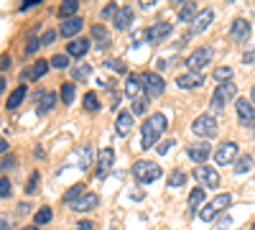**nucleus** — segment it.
I'll use <instances>...</instances> for the list:
<instances>
[{"mask_svg":"<svg viewBox=\"0 0 255 230\" xmlns=\"http://www.w3.org/2000/svg\"><path fill=\"white\" fill-rule=\"evenodd\" d=\"M166 128H168L166 115L163 113H153L151 118L140 125V149H153Z\"/></svg>","mask_w":255,"mask_h":230,"instance_id":"nucleus-1","label":"nucleus"},{"mask_svg":"<svg viewBox=\"0 0 255 230\" xmlns=\"http://www.w3.org/2000/svg\"><path fill=\"white\" fill-rule=\"evenodd\" d=\"M161 174H163V172H161V166L153 164V161L140 159V161L133 164V177H135L138 182H156Z\"/></svg>","mask_w":255,"mask_h":230,"instance_id":"nucleus-2","label":"nucleus"},{"mask_svg":"<svg viewBox=\"0 0 255 230\" xmlns=\"http://www.w3.org/2000/svg\"><path fill=\"white\" fill-rule=\"evenodd\" d=\"M230 205H232V197H230L227 192H225V195H217L215 200H212V202H209V205L204 207V210H199V218L209 223V220H215V218H217L220 213H225Z\"/></svg>","mask_w":255,"mask_h":230,"instance_id":"nucleus-3","label":"nucleus"},{"mask_svg":"<svg viewBox=\"0 0 255 230\" xmlns=\"http://www.w3.org/2000/svg\"><path fill=\"white\" fill-rule=\"evenodd\" d=\"M191 133H194V136H202V138L215 136V133H217V120H215V115H209V113L197 115L194 123H191Z\"/></svg>","mask_w":255,"mask_h":230,"instance_id":"nucleus-4","label":"nucleus"},{"mask_svg":"<svg viewBox=\"0 0 255 230\" xmlns=\"http://www.w3.org/2000/svg\"><path fill=\"white\" fill-rule=\"evenodd\" d=\"M212 56H215V51H212V46H199L194 54H189V59H186V67L191 69V72H202L209 61H212Z\"/></svg>","mask_w":255,"mask_h":230,"instance_id":"nucleus-5","label":"nucleus"},{"mask_svg":"<svg viewBox=\"0 0 255 230\" xmlns=\"http://www.w3.org/2000/svg\"><path fill=\"white\" fill-rule=\"evenodd\" d=\"M235 95H238V85H235V82H225V85H220V87L215 90V95H212V108L222 110Z\"/></svg>","mask_w":255,"mask_h":230,"instance_id":"nucleus-6","label":"nucleus"},{"mask_svg":"<svg viewBox=\"0 0 255 230\" xmlns=\"http://www.w3.org/2000/svg\"><path fill=\"white\" fill-rule=\"evenodd\" d=\"M238 151H240V146L238 143H232V141H225L220 149L215 151V161L220 164V166H227V164H235V159H238Z\"/></svg>","mask_w":255,"mask_h":230,"instance_id":"nucleus-7","label":"nucleus"},{"mask_svg":"<svg viewBox=\"0 0 255 230\" xmlns=\"http://www.w3.org/2000/svg\"><path fill=\"white\" fill-rule=\"evenodd\" d=\"M140 82H143V87H145V95H148V97H158V95H163V90H166L163 79H161L156 72H145V74L140 77Z\"/></svg>","mask_w":255,"mask_h":230,"instance_id":"nucleus-8","label":"nucleus"},{"mask_svg":"<svg viewBox=\"0 0 255 230\" xmlns=\"http://www.w3.org/2000/svg\"><path fill=\"white\" fill-rule=\"evenodd\" d=\"M235 108H238L240 125H253V123H255V105H253L250 100H245V97H238Z\"/></svg>","mask_w":255,"mask_h":230,"instance_id":"nucleus-9","label":"nucleus"},{"mask_svg":"<svg viewBox=\"0 0 255 230\" xmlns=\"http://www.w3.org/2000/svg\"><path fill=\"white\" fill-rule=\"evenodd\" d=\"M212 20H215V10H212V8L199 10V13H197V18L191 20V33H202V31H207Z\"/></svg>","mask_w":255,"mask_h":230,"instance_id":"nucleus-10","label":"nucleus"},{"mask_svg":"<svg viewBox=\"0 0 255 230\" xmlns=\"http://www.w3.org/2000/svg\"><path fill=\"white\" fill-rule=\"evenodd\" d=\"M171 33V23H166V20H161V23H153L151 28L145 31V38L151 41V44H161V41Z\"/></svg>","mask_w":255,"mask_h":230,"instance_id":"nucleus-11","label":"nucleus"},{"mask_svg":"<svg viewBox=\"0 0 255 230\" xmlns=\"http://www.w3.org/2000/svg\"><path fill=\"white\" fill-rule=\"evenodd\" d=\"M194 177H197L204 187H217V184H220V174L212 169V166H197Z\"/></svg>","mask_w":255,"mask_h":230,"instance_id":"nucleus-12","label":"nucleus"},{"mask_svg":"<svg viewBox=\"0 0 255 230\" xmlns=\"http://www.w3.org/2000/svg\"><path fill=\"white\" fill-rule=\"evenodd\" d=\"M97 195H92V192H84L77 202H72V210L74 213H90V210H95V207H97Z\"/></svg>","mask_w":255,"mask_h":230,"instance_id":"nucleus-13","label":"nucleus"},{"mask_svg":"<svg viewBox=\"0 0 255 230\" xmlns=\"http://www.w3.org/2000/svg\"><path fill=\"white\" fill-rule=\"evenodd\" d=\"M186 154H189V159H194L197 164H204L207 159H209V154H212V149H209V143H191L189 149H186Z\"/></svg>","mask_w":255,"mask_h":230,"instance_id":"nucleus-14","label":"nucleus"},{"mask_svg":"<svg viewBox=\"0 0 255 230\" xmlns=\"http://www.w3.org/2000/svg\"><path fill=\"white\" fill-rule=\"evenodd\" d=\"M113 23H115V28H118V31H125L128 26L133 23V8H130V5H120L118 15L113 18Z\"/></svg>","mask_w":255,"mask_h":230,"instance_id":"nucleus-15","label":"nucleus"},{"mask_svg":"<svg viewBox=\"0 0 255 230\" xmlns=\"http://www.w3.org/2000/svg\"><path fill=\"white\" fill-rule=\"evenodd\" d=\"M202 74H197V72H189V74H181V77H176V85L181 87V90H194V87H202Z\"/></svg>","mask_w":255,"mask_h":230,"instance_id":"nucleus-16","label":"nucleus"},{"mask_svg":"<svg viewBox=\"0 0 255 230\" xmlns=\"http://www.w3.org/2000/svg\"><path fill=\"white\" fill-rule=\"evenodd\" d=\"M230 33H232V38H238V41H248V36H250V23L245 18H238L235 23L230 26Z\"/></svg>","mask_w":255,"mask_h":230,"instance_id":"nucleus-17","label":"nucleus"},{"mask_svg":"<svg viewBox=\"0 0 255 230\" xmlns=\"http://www.w3.org/2000/svg\"><path fill=\"white\" fill-rule=\"evenodd\" d=\"M133 113H120L118 115V120H115V133L118 136H128L130 133V128H133Z\"/></svg>","mask_w":255,"mask_h":230,"instance_id":"nucleus-18","label":"nucleus"},{"mask_svg":"<svg viewBox=\"0 0 255 230\" xmlns=\"http://www.w3.org/2000/svg\"><path fill=\"white\" fill-rule=\"evenodd\" d=\"M59 31H61V36H67V38L72 41V36H77V33L82 31V18H77V15H74V18H67V20L61 23Z\"/></svg>","mask_w":255,"mask_h":230,"instance_id":"nucleus-19","label":"nucleus"},{"mask_svg":"<svg viewBox=\"0 0 255 230\" xmlns=\"http://www.w3.org/2000/svg\"><path fill=\"white\" fill-rule=\"evenodd\" d=\"M90 49V41L87 38H72L69 44H67V54L69 56H84Z\"/></svg>","mask_w":255,"mask_h":230,"instance_id":"nucleus-20","label":"nucleus"},{"mask_svg":"<svg viewBox=\"0 0 255 230\" xmlns=\"http://www.w3.org/2000/svg\"><path fill=\"white\" fill-rule=\"evenodd\" d=\"M125 92H128V97H133V100L145 97V95H143V85H140V79H138L135 74L128 77V82H125Z\"/></svg>","mask_w":255,"mask_h":230,"instance_id":"nucleus-21","label":"nucleus"},{"mask_svg":"<svg viewBox=\"0 0 255 230\" xmlns=\"http://www.w3.org/2000/svg\"><path fill=\"white\" fill-rule=\"evenodd\" d=\"M26 92H28V87H26V85H18V87H15L10 95H8V100H5V108H8V110H15V108L20 105V102H23Z\"/></svg>","mask_w":255,"mask_h":230,"instance_id":"nucleus-22","label":"nucleus"},{"mask_svg":"<svg viewBox=\"0 0 255 230\" xmlns=\"http://www.w3.org/2000/svg\"><path fill=\"white\" fill-rule=\"evenodd\" d=\"M113 161H115V151L113 149H102L100 151V177H105V174H108L110 172V166H113Z\"/></svg>","mask_w":255,"mask_h":230,"instance_id":"nucleus-23","label":"nucleus"},{"mask_svg":"<svg viewBox=\"0 0 255 230\" xmlns=\"http://www.w3.org/2000/svg\"><path fill=\"white\" fill-rule=\"evenodd\" d=\"M54 105H56V95L54 92H41L38 95V113L41 115H46Z\"/></svg>","mask_w":255,"mask_h":230,"instance_id":"nucleus-24","label":"nucleus"},{"mask_svg":"<svg viewBox=\"0 0 255 230\" xmlns=\"http://www.w3.org/2000/svg\"><path fill=\"white\" fill-rule=\"evenodd\" d=\"M49 64H51V61H46V59H38L36 61V64L26 72V77H31V79H41V77H44L46 72H49Z\"/></svg>","mask_w":255,"mask_h":230,"instance_id":"nucleus-25","label":"nucleus"},{"mask_svg":"<svg viewBox=\"0 0 255 230\" xmlns=\"http://www.w3.org/2000/svg\"><path fill=\"white\" fill-rule=\"evenodd\" d=\"M197 5L194 3H184L181 5V10H179V20H181V23H189V20H194L197 18Z\"/></svg>","mask_w":255,"mask_h":230,"instance_id":"nucleus-26","label":"nucleus"},{"mask_svg":"<svg viewBox=\"0 0 255 230\" xmlns=\"http://www.w3.org/2000/svg\"><path fill=\"white\" fill-rule=\"evenodd\" d=\"M77 8H79V3H77V0H64V3L59 5V15H61L64 20H67V18H74Z\"/></svg>","mask_w":255,"mask_h":230,"instance_id":"nucleus-27","label":"nucleus"},{"mask_svg":"<svg viewBox=\"0 0 255 230\" xmlns=\"http://www.w3.org/2000/svg\"><path fill=\"white\" fill-rule=\"evenodd\" d=\"M77 159H79V169H87L92 164V146H82L77 151Z\"/></svg>","mask_w":255,"mask_h":230,"instance_id":"nucleus-28","label":"nucleus"},{"mask_svg":"<svg viewBox=\"0 0 255 230\" xmlns=\"http://www.w3.org/2000/svg\"><path fill=\"white\" fill-rule=\"evenodd\" d=\"M82 195H84V184H74L72 190H67V195H64V202L72 205V202H77Z\"/></svg>","mask_w":255,"mask_h":230,"instance_id":"nucleus-29","label":"nucleus"},{"mask_svg":"<svg viewBox=\"0 0 255 230\" xmlns=\"http://www.w3.org/2000/svg\"><path fill=\"white\" fill-rule=\"evenodd\" d=\"M90 74H92V67H90V64H77V67L72 69V79H77V82L87 79Z\"/></svg>","mask_w":255,"mask_h":230,"instance_id":"nucleus-30","label":"nucleus"},{"mask_svg":"<svg viewBox=\"0 0 255 230\" xmlns=\"http://www.w3.org/2000/svg\"><path fill=\"white\" fill-rule=\"evenodd\" d=\"M74 95H77L74 85H72V82H64V85H61V100H64V105H72Z\"/></svg>","mask_w":255,"mask_h":230,"instance_id":"nucleus-31","label":"nucleus"},{"mask_svg":"<svg viewBox=\"0 0 255 230\" xmlns=\"http://www.w3.org/2000/svg\"><path fill=\"white\" fill-rule=\"evenodd\" d=\"M46 223H51V207H41L33 215V225H46Z\"/></svg>","mask_w":255,"mask_h":230,"instance_id":"nucleus-32","label":"nucleus"},{"mask_svg":"<svg viewBox=\"0 0 255 230\" xmlns=\"http://www.w3.org/2000/svg\"><path fill=\"white\" fill-rule=\"evenodd\" d=\"M202 200H204V190H202V187H197V190H191V192H189V205H191V213H194V207H199V205H202Z\"/></svg>","mask_w":255,"mask_h":230,"instance_id":"nucleus-33","label":"nucleus"},{"mask_svg":"<svg viewBox=\"0 0 255 230\" xmlns=\"http://www.w3.org/2000/svg\"><path fill=\"white\" fill-rule=\"evenodd\" d=\"M250 166H253V156H240V159L235 161V174L250 172Z\"/></svg>","mask_w":255,"mask_h":230,"instance_id":"nucleus-34","label":"nucleus"},{"mask_svg":"<svg viewBox=\"0 0 255 230\" xmlns=\"http://www.w3.org/2000/svg\"><path fill=\"white\" fill-rule=\"evenodd\" d=\"M232 74H235V69H232V67H217V69H215V79L222 82V85H225V82H230Z\"/></svg>","mask_w":255,"mask_h":230,"instance_id":"nucleus-35","label":"nucleus"},{"mask_svg":"<svg viewBox=\"0 0 255 230\" xmlns=\"http://www.w3.org/2000/svg\"><path fill=\"white\" fill-rule=\"evenodd\" d=\"M84 110H90V113L100 110V102H97V95H95V92H87V95H84Z\"/></svg>","mask_w":255,"mask_h":230,"instance_id":"nucleus-36","label":"nucleus"},{"mask_svg":"<svg viewBox=\"0 0 255 230\" xmlns=\"http://www.w3.org/2000/svg\"><path fill=\"white\" fill-rule=\"evenodd\" d=\"M92 36L100 41V49L108 46V31H105V26H95V28H92Z\"/></svg>","mask_w":255,"mask_h":230,"instance_id":"nucleus-37","label":"nucleus"},{"mask_svg":"<svg viewBox=\"0 0 255 230\" xmlns=\"http://www.w3.org/2000/svg\"><path fill=\"white\" fill-rule=\"evenodd\" d=\"M145 110H148V95L140 97V100H133V110H130L133 115H143Z\"/></svg>","mask_w":255,"mask_h":230,"instance_id":"nucleus-38","label":"nucleus"},{"mask_svg":"<svg viewBox=\"0 0 255 230\" xmlns=\"http://www.w3.org/2000/svg\"><path fill=\"white\" fill-rule=\"evenodd\" d=\"M184 182H186V174H184V172H179V169H176V172H174L171 177H168V187H171V190H176V187H181Z\"/></svg>","mask_w":255,"mask_h":230,"instance_id":"nucleus-39","label":"nucleus"},{"mask_svg":"<svg viewBox=\"0 0 255 230\" xmlns=\"http://www.w3.org/2000/svg\"><path fill=\"white\" fill-rule=\"evenodd\" d=\"M51 64H54L56 69H67V67H69V59L64 56V54H56V56H51Z\"/></svg>","mask_w":255,"mask_h":230,"instance_id":"nucleus-40","label":"nucleus"},{"mask_svg":"<svg viewBox=\"0 0 255 230\" xmlns=\"http://www.w3.org/2000/svg\"><path fill=\"white\" fill-rule=\"evenodd\" d=\"M10 192H13V190H10V179L3 177V179H0V197L5 200V197H10Z\"/></svg>","mask_w":255,"mask_h":230,"instance_id":"nucleus-41","label":"nucleus"},{"mask_svg":"<svg viewBox=\"0 0 255 230\" xmlns=\"http://www.w3.org/2000/svg\"><path fill=\"white\" fill-rule=\"evenodd\" d=\"M38 46H41V38L31 36V38H28V44H26V54H28V56H31V54H36V51H38Z\"/></svg>","mask_w":255,"mask_h":230,"instance_id":"nucleus-42","label":"nucleus"},{"mask_svg":"<svg viewBox=\"0 0 255 230\" xmlns=\"http://www.w3.org/2000/svg\"><path fill=\"white\" fill-rule=\"evenodd\" d=\"M36 184H38V172H33V174L28 177V182H26V195H33V192H36Z\"/></svg>","mask_w":255,"mask_h":230,"instance_id":"nucleus-43","label":"nucleus"},{"mask_svg":"<svg viewBox=\"0 0 255 230\" xmlns=\"http://www.w3.org/2000/svg\"><path fill=\"white\" fill-rule=\"evenodd\" d=\"M108 69H115V72H125V64H123V61L120 59H115V61H108Z\"/></svg>","mask_w":255,"mask_h":230,"instance_id":"nucleus-44","label":"nucleus"},{"mask_svg":"<svg viewBox=\"0 0 255 230\" xmlns=\"http://www.w3.org/2000/svg\"><path fill=\"white\" fill-rule=\"evenodd\" d=\"M54 38H56V33H54V31H46V33H44V38H41V46L54 44Z\"/></svg>","mask_w":255,"mask_h":230,"instance_id":"nucleus-45","label":"nucleus"},{"mask_svg":"<svg viewBox=\"0 0 255 230\" xmlns=\"http://www.w3.org/2000/svg\"><path fill=\"white\" fill-rule=\"evenodd\" d=\"M13 166H15V159L5 154V156H3V172H8V169H13Z\"/></svg>","mask_w":255,"mask_h":230,"instance_id":"nucleus-46","label":"nucleus"},{"mask_svg":"<svg viewBox=\"0 0 255 230\" xmlns=\"http://www.w3.org/2000/svg\"><path fill=\"white\" fill-rule=\"evenodd\" d=\"M230 225H232V218H230V215H225V218L217 223V230H227Z\"/></svg>","mask_w":255,"mask_h":230,"instance_id":"nucleus-47","label":"nucleus"},{"mask_svg":"<svg viewBox=\"0 0 255 230\" xmlns=\"http://www.w3.org/2000/svg\"><path fill=\"white\" fill-rule=\"evenodd\" d=\"M118 10H120L118 5H105V10H102V15H105V18H108V15H118Z\"/></svg>","mask_w":255,"mask_h":230,"instance_id":"nucleus-48","label":"nucleus"},{"mask_svg":"<svg viewBox=\"0 0 255 230\" xmlns=\"http://www.w3.org/2000/svg\"><path fill=\"white\" fill-rule=\"evenodd\" d=\"M243 61H245V64H253V61H255V49L245 51V54H243Z\"/></svg>","mask_w":255,"mask_h":230,"instance_id":"nucleus-49","label":"nucleus"},{"mask_svg":"<svg viewBox=\"0 0 255 230\" xmlns=\"http://www.w3.org/2000/svg\"><path fill=\"white\" fill-rule=\"evenodd\" d=\"M92 228H95V225H92L90 220H79V223H77V230H92Z\"/></svg>","mask_w":255,"mask_h":230,"instance_id":"nucleus-50","label":"nucleus"},{"mask_svg":"<svg viewBox=\"0 0 255 230\" xmlns=\"http://www.w3.org/2000/svg\"><path fill=\"white\" fill-rule=\"evenodd\" d=\"M174 146V141H163L161 146H158V154H168V149Z\"/></svg>","mask_w":255,"mask_h":230,"instance_id":"nucleus-51","label":"nucleus"},{"mask_svg":"<svg viewBox=\"0 0 255 230\" xmlns=\"http://www.w3.org/2000/svg\"><path fill=\"white\" fill-rule=\"evenodd\" d=\"M33 5H36V0H26V3L20 5V10H28V8H33Z\"/></svg>","mask_w":255,"mask_h":230,"instance_id":"nucleus-52","label":"nucleus"},{"mask_svg":"<svg viewBox=\"0 0 255 230\" xmlns=\"http://www.w3.org/2000/svg\"><path fill=\"white\" fill-rule=\"evenodd\" d=\"M0 67H3V69H8V67H10V56H8V54L3 56V64H0Z\"/></svg>","mask_w":255,"mask_h":230,"instance_id":"nucleus-53","label":"nucleus"},{"mask_svg":"<svg viewBox=\"0 0 255 230\" xmlns=\"http://www.w3.org/2000/svg\"><path fill=\"white\" fill-rule=\"evenodd\" d=\"M0 225H3L0 230H8V225H10V223H8V218H5V215H3V220H0Z\"/></svg>","mask_w":255,"mask_h":230,"instance_id":"nucleus-54","label":"nucleus"},{"mask_svg":"<svg viewBox=\"0 0 255 230\" xmlns=\"http://www.w3.org/2000/svg\"><path fill=\"white\" fill-rule=\"evenodd\" d=\"M250 100H253V105H255V85H253V90H250Z\"/></svg>","mask_w":255,"mask_h":230,"instance_id":"nucleus-55","label":"nucleus"},{"mask_svg":"<svg viewBox=\"0 0 255 230\" xmlns=\"http://www.w3.org/2000/svg\"><path fill=\"white\" fill-rule=\"evenodd\" d=\"M23 230H38V225H33V228H23Z\"/></svg>","mask_w":255,"mask_h":230,"instance_id":"nucleus-56","label":"nucleus"},{"mask_svg":"<svg viewBox=\"0 0 255 230\" xmlns=\"http://www.w3.org/2000/svg\"><path fill=\"white\" fill-rule=\"evenodd\" d=\"M250 230H255V223H253V228H250Z\"/></svg>","mask_w":255,"mask_h":230,"instance_id":"nucleus-57","label":"nucleus"}]
</instances>
